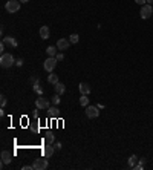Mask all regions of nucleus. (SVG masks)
<instances>
[{"label": "nucleus", "mask_w": 153, "mask_h": 170, "mask_svg": "<svg viewBox=\"0 0 153 170\" xmlns=\"http://www.w3.org/2000/svg\"><path fill=\"white\" fill-rule=\"evenodd\" d=\"M69 46H71V41L68 38H60L57 41V48L60 51H66V49H69Z\"/></svg>", "instance_id": "1a4fd4ad"}, {"label": "nucleus", "mask_w": 153, "mask_h": 170, "mask_svg": "<svg viewBox=\"0 0 153 170\" xmlns=\"http://www.w3.org/2000/svg\"><path fill=\"white\" fill-rule=\"evenodd\" d=\"M15 65L17 66H23V58H17L15 60Z\"/></svg>", "instance_id": "a878e982"}, {"label": "nucleus", "mask_w": 153, "mask_h": 170, "mask_svg": "<svg viewBox=\"0 0 153 170\" xmlns=\"http://www.w3.org/2000/svg\"><path fill=\"white\" fill-rule=\"evenodd\" d=\"M78 40H80V35H78V34H71V37H69V41H71L72 45L78 43Z\"/></svg>", "instance_id": "aec40b11"}, {"label": "nucleus", "mask_w": 153, "mask_h": 170, "mask_svg": "<svg viewBox=\"0 0 153 170\" xmlns=\"http://www.w3.org/2000/svg\"><path fill=\"white\" fill-rule=\"evenodd\" d=\"M147 3L149 5H153V0H147Z\"/></svg>", "instance_id": "c756f323"}, {"label": "nucleus", "mask_w": 153, "mask_h": 170, "mask_svg": "<svg viewBox=\"0 0 153 170\" xmlns=\"http://www.w3.org/2000/svg\"><path fill=\"white\" fill-rule=\"evenodd\" d=\"M52 146H54V149H55V150H60V149H61V143H54Z\"/></svg>", "instance_id": "393cba45"}, {"label": "nucleus", "mask_w": 153, "mask_h": 170, "mask_svg": "<svg viewBox=\"0 0 153 170\" xmlns=\"http://www.w3.org/2000/svg\"><path fill=\"white\" fill-rule=\"evenodd\" d=\"M54 152H55V149H54L52 144H46L43 147V156H46V158H51L54 155Z\"/></svg>", "instance_id": "9d476101"}, {"label": "nucleus", "mask_w": 153, "mask_h": 170, "mask_svg": "<svg viewBox=\"0 0 153 170\" xmlns=\"http://www.w3.org/2000/svg\"><path fill=\"white\" fill-rule=\"evenodd\" d=\"M0 158H2V163L3 164H9L11 161H13V153H9L8 150H3L2 155H0Z\"/></svg>", "instance_id": "f8f14e48"}, {"label": "nucleus", "mask_w": 153, "mask_h": 170, "mask_svg": "<svg viewBox=\"0 0 153 170\" xmlns=\"http://www.w3.org/2000/svg\"><path fill=\"white\" fill-rule=\"evenodd\" d=\"M49 35H51L49 28H48V26H41V28H40V37H41L43 40H48Z\"/></svg>", "instance_id": "4468645a"}, {"label": "nucleus", "mask_w": 153, "mask_h": 170, "mask_svg": "<svg viewBox=\"0 0 153 170\" xmlns=\"http://www.w3.org/2000/svg\"><path fill=\"white\" fill-rule=\"evenodd\" d=\"M98 115H100L98 106H86V116L87 118H98Z\"/></svg>", "instance_id": "423d86ee"}, {"label": "nucleus", "mask_w": 153, "mask_h": 170, "mask_svg": "<svg viewBox=\"0 0 153 170\" xmlns=\"http://www.w3.org/2000/svg\"><path fill=\"white\" fill-rule=\"evenodd\" d=\"M135 2H136L138 5H141V6H143V5H146V2H147V0H135Z\"/></svg>", "instance_id": "c85d7f7f"}, {"label": "nucleus", "mask_w": 153, "mask_h": 170, "mask_svg": "<svg viewBox=\"0 0 153 170\" xmlns=\"http://www.w3.org/2000/svg\"><path fill=\"white\" fill-rule=\"evenodd\" d=\"M5 8H6V11H8L9 14L17 13L18 9H20V0H8L6 5H5Z\"/></svg>", "instance_id": "f03ea898"}, {"label": "nucleus", "mask_w": 153, "mask_h": 170, "mask_svg": "<svg viewBox=\"0 0 153 170\" xmlns=\"http://www.w3.org/2000/svg\"><path fill=\"white\" fill-rule=\"evenodd\" d=\"M60 101H61V98H60V95H58V93H55V95H54V97L51 98V103H52V104H55V106H58Z\"/></svg>", "instance_id": "412c9836"}, {"label": "nucleus", "mask_w": 153, "mask_h": 170, "mask_svg": "<svg viewBox=\"0 0 153 170\" xmlns=\"http://www.w3.org/2000/svg\"><path fill=\"white\" fill-rule=\"evenodd\" d=\"M57 58L55 57H48L46 60H45V63H43V68H45V71H48V72H52L54 69H55V66H57Z\"/></svg>", "instance_id": "20e7f679"}, {"label": "nucleus", "mask_w": 153, "mask_h": 170, "mask_svg": "<svg viewBox=\"0 0 153 170\" xmlns=\"http://www.w3.org/2000/svg\"><path fill=\"white\" fill-rule=\"evenodd\" d=\"M54 89H55V93H58V95H61V93H64V91H66V88H64V84L63 83H57V84H54Z\"/></svg>", "instance_id": "2eb2a0df"}, {"label": "nucleus", "mask_w": 153, "mask_h": 170, "mask_svg": "<svg viewBox=\"0 0 153 170\" xmlns=\"http://www.w3.org/2000/svg\"><path fill=\"white\" fill-rule=\"evenodd\" d=\"M48 113H49V116H51V118H58V116H60L58 107H57L55 104H54L52 107H49V109H48Z\"/></svg>", "instance_id": "ddd939ff"}, {"label": "nucleus", "mask_w": 153, "mask_h": 170, "mask_svg": "<svg viewBox=\"0 0 153 170\" xmlns=\"http://www.w3.org/2000/svg\"><path fill=\"white\" fill-rule=\"evenodd\" d=\"M78 89H80V92H81V95H89L90 93V84L89 83H80V86H78Z\"/></svg>", "instance_id": "9b49d317"}, {"label": "nucleus", "mask_w": 153, "mask_h": 170, "mask_svg": "<svg viewBox=\"0 0 153 170\" xmlns=\"http://www.w3.org/2000/svg\"><path fill=\"white\" fill-rule=\"evenodd\" d=\"M48 81L51 84H57L58 83V75H57V74H51V75L48 77Z\"/></svg>", "instance_id": "6ab92c4d"}, {"label": "nucleus", "mask_w": 153, "mask_h": 170, "mask_svg": "<svg viewBox=\"0 0 153 170\" xmlns=\"http://www.w3.org/2000/svg\"><path fill=\"white\" fill-rule=\"evenodd\" d=\"M138 161H139V159H138V156H136V155H132V156L129 158V167L135 169V166L138 164Z\"/></svg>", "instance_id": "f3484780"}, {"label": "nucleus", "mask_w": 153, "mask_h": 170, "mask_svg": "<svg viewBox=\"0 0 153 170\" xmlns=\"http://www.w3.org/2000/svg\"><path fill=\"white\" fill-rule=\"evenodd\" d=\"M0 103H2V107H5V106H6V97H5V95L0 97Z\"/></svg>", "instance_id": "b1692460"}, {"label": "nucleus", "mask_w": 153, "mask_h": 170, "mask_svg": "<svg viewBox=\"0 0 153 170\" xmlns=\"http://www.w3.org/2000/svg\"><path fill=\"white\" fill-rule=\"evenodd\" d=\"M139 15H141V18H143V20L150 18V17L153 15V8H152V5H149V3L143 5V8H141V11H139Z\"/></svg>", "instance_id": "7ed1b4c3"}, {"label": "nucleus", "mask_w": 153, "mask_h": 170, "mask_svg": "<svg viewBox=\"0 0 153 170\" xmlns=\"http://www.w3.org/2000/svg\"><path fill=\"white\" fill-rule=\"evenodd\" d=\"M20 2H21V3H28V2H29V0H20Z\"/></svg>", "instance_id": "7c9ffc66"}, {"label": "nucleus", "mask_w": 153, "mask_h": 170, "mask_svg": "<svg viewBox=\"0 0 153 170\" xmlns=\"http://www.w3.org/2000/svg\"><path fill=\"white\" fill-rule=\"evenodd\" d=\"M80 104L81 106H89V98H87V95H81V98H80Z\"/></svg>", "instance_id": "4be33fe9"}, {"label": "nucleus", "mask_w": 153, "mask_h": 170, "mask_svg": "<svg viewBox=\"0 0 153 170\" xmlns=\"http://www.w3.org/2000/svg\"><path fill=\"white\" fill-rule=\"evenodd\" d=\"M2 43L5 45V46H9V48H17L18 46V43H17V40L14 38V37H3V40H2Z\"/></svg>", "instance_id": "6e6552de"}, {"label": "nucleus", "mask_w": 153, "mask_h": 170, "mask_svg": "<svg viewBox=\"0 0 153 170\" xmlns=\"http://www.w3.org/2000/svg\"><path fill=\"white\" fill-rule=\"evenodd\" d=\"M14 65H15V58L13 57V54H5V52H3L2 57H0V66L8 69V68L14 66Z\"/></svg>", "instance_id": "f257e3e1"}, {"label": "nucleus", "mask_w": 153, "mask_h": 170, "mask_svg": "<svg viewBox=\"0 0 153 170\" xmlns=\"http://www.w3.org/2000/svg\"><path fill=\"white\" fill-rule=\"evenodd\" d=\"M35 107L37 109H49V101L46 100V98H43V97H40V98H37L35 100Z\"/></svg>", "instance_id": "0eeeda50"}, {"label": "nucleus", "mask_w": 153, "mask_h": 170, "mask_svg": "<svg viewBox=\"0 0 153 170\" xmlns=\"http://www.w3.org/2000/svg\"><path fill=\"white\" fill-rule=\"evenodd\" d=\"M55 58H57L58 61H61V60H64V55H63V54H57V55H55Z\"/></svg>", "instance_id": "bb28decb"}, {"label": "nucleus", "mask_w": 153, "mask_h": 170, "mask_svg": "<svg viewBox=\"0 0 153 170\" xmlns=\"http://www.w3.org/2000/svg\"><path fill=\"white\" fill-rule=\"evenodd\" d=\"M144 166H146V159L143 158V159H139V161H138V164L135 166V169H138V170H141V169H144Z\"/></svg>", "instance_id": "5701e85b"}, {"label": "nucleus", "mask_w": 153, "mask_h": 170, "mask_svg": "<svg viewBox=\"0 0 153 170\" xmlns=\"http://www.w3.org/2000/svg\"><path fill=\"white\" fill-rule=\"evenodd\" d=\"M57 49H58L57 46H48V48H46L48 55H49V57H55V55L58 54V52H57Z\"/></svg>", "instance_id": "dca6fc26"}, {"label": "nucleus", "mask_w": 153, "mask_h": 170, "mask_svg": "<svg viewBox=\"0 0 153 170\" xmlns=\"http://www.w3.org/2000/svg\"><path fill=\"white\" fill-rule=\"evenodd\" d=\"M21 170H34V167H32V166H23Z\"/></svg>", "instance_id": "cd10ccee"}, {"label": "nucleus", "mask_w": 153, "mask_h": 170, "mask_svg": "<svg viewBox=\"0 0 153 170\" xmlns=\"http://www.w3.org/2000/svg\"><path fill=\"white\" fill-rule=\"evenodd\" d=\"M48 159H46V156L45 158H37L35 161H34V164H32V167H34V170H46L48 169Z\"/></svg>", "instance_id": "39448f33"}, {"label": "nucleus", "mask_w": 153, "mask_h": 170, "mask_svg": "<svg viewBox=\"0 0 153 170\" xmlns=\"http://www.w3.org/2000/svg\"><path fill=\"white\" fill-rule=\"evenodd\" d=\"M54 140H55V136H54L52 132H48V133L45 135V143H46V144H54Z\"/></svg>", "instance_id": "a211bd4d"}]
</instances>
